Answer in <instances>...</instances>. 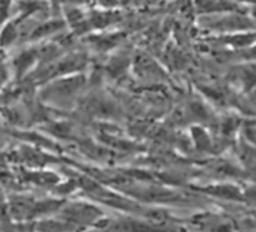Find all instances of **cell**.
I'll list each match as a JSON object with an SVG mask.
<instances>
[{"label": "cell", "mask_w": 256, "mask_h": 232, "mask_svg": "<svg viewBox=\"0 0 256 232\" xmlns=\"http://www.w3.org/2000/svg\"><path fill=\"white\" fill-rule=\"evenodd\" d=\"M14 72H16V80L23 82L26 80L38 66L40 64V48L38 47H24L20 50L11 60Z\"/></svg>", "instance_id": "3"}, {"label": "cell", "mask_w": 256, "mask_h": 232, "mask_svg": "<svg viewBox=\"0 0 256 232\" xmlns=\"http://www.w3.org/2000/svg\"><path fill=\"white\" fill-rule=\"evenodd\" d=\"M38 232H70L74 228L65 220H42L36 224Z\"/></svg>", "instance_id": "8"}, {"label": "cell", "mask_w": 256, "mask_h": 232, "mask_svg": "<svg viewBox=\"0 0 256 232\" xmlns=\"http://www.w3.org/2000/svg\"><path fill=\"white\" fill-rule=\"evenodd\" d=\"M20 26L22 23L16 18H10L4 24H0V50L12 47L20 40Z\"/></svg>", "instance_id": "5"}, {"label": "cell", "mask_w": 256, "mask_h": 232, "mask_svg": "<svg viewBox=\"0 0 256 232\" xmlns=\"http://www.w3.org/2000/svg\"><path fill=\"white\" fill-rule=\"evenodd\" d=\"M205 193H210L212 196H218L222 199H230V200H244V193L230 184H220V186H211L208 188H204Z\"/></svg>", "instance_id": "6"}, {"label": "cell", "mask_w": 256, "mask_h": 232, "mask_svg": "<svg viewBox=\"0 0 256 232\" xmlns=\"http://www.w3.org/2000/svg\"><path fill=\"white\" fill-rule=\"evenodd\" d=\"M62 220L68 222L74 229L80 226H88V224H98L101 222V217L104 216L102 211L90 204L86 202H72L68 204L62 212Z\"/></svg>", "instance_id": "2"}, {"label": "cell", "mask_w": 256, "mask_h": 232, "mask_svg": "<svg viewBox=\"0 0 256 232\" xmlns=\"http://www.w3.org/2000/svg\"><path fill=\"white\" fill-rule=\"evenodd\" d=\"M244 200L250 202L252 205H256V187H250V188H246L244 192Z\"/></svg>", "instance_id": "10"}, {"label": "cell", "mask_w": 256, "mask_h": 232, "mask_svg": "<svg viewBox=\"0 0 256 232\" xmlns=\"http://www.w3.org/2000/svg\"><path fill=\"white\" fill-rule=\"evenodd\" d=\"M83 84H84V77L80 74L56 77L53 80H48L40 88L38 98L41 102L59 106L66 101H71L83 88Z\"/></svg>", "instance_id": "1"}, {"label": "cell", "mask_w": 256, "mask_h": 232, "mask_svg": "<svg viewBox=\"0 0 256 232\" xmlns=\"http://www.w3.org/2000/svg\"><path fill=\"white\" fill-rule=\"evenodd\" d=\"M66 22L60 20V18H52V20H46L42 23H40L36 28H34L28 36V41L29 42H36V41H41V40H46L48 38L50 35L53 34H58L64 28H65Z\"/></svg>", "instance_id": "4"}, {"label": "cell", "mask_w": 256, "mask_h": 232, "mask_svg": "<svg viewBox=\"0 0 256 232\" xmlns=\"http://www.w3.org/2000/svg\"><path fill=\"white\" fill-rule=\"evenodd\" d=\"M23 178L36 186H58L59 176L53 172L44 170H23Z\"/></svg>", "instance_id": "7"}, {"label": "cell", "mask_w": 256, "mask_h": 232, "mask_svg": "<svg viewBox=\"0 0 256 232\" xmlns=\"http://www.w3.org/2000/svg\"><path fill=\"white\" fill-rule=\"evenodd\" d=\"M16 0H0V24H4L11 18V8L14 6Z\"/></svg>", "instance_id": "9"}]
</instances>
